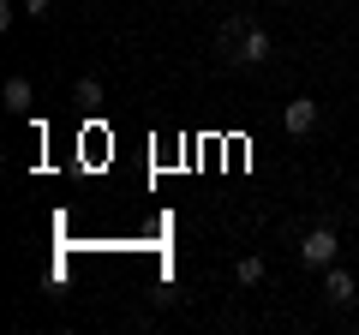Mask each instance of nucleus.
I'll return each instance as SVG.
<instances>
[{
	"instance_id": "nucleus-2",
	"label": "nucleus",
	"mask_w": 359,
	"mask_h": 335,
	"mask_svg": "<svg viewBox=\"0 0 359 335\" xmlns=\"http://www.w3.org/2000/svg\"><path fill=\"white\" fill-rule=\"evenodd\" d=\"M245 30H252V18H245V13H233L228 25L216 30V54H222V60H228V66H240V48H245Z\"/></svg>"
},
{
	"instance_id": "nucleus-5",
	"label": "nucleus",
	"mask_w": 359,
	"mask_h": 335,
	"mask_svg": "<svg viewBox=\"0 0 359 335\" xmlns=\"http://www.w3.org/2000/svg\"><path fill=\"white\" fill-rule=\"evenodd\" d=\"M257 60H269V30L264 25L245 30V48H240V66H257Z\"/></svg>"
},
{
	"instance_id": "nucleus-3",
	"label": "nucleus",
	"mask_w": 359,
	"mask_h": 335,
	"mask_svg": "<svg viewBox=\"0 0 359 335\" xmlns=\"http://www.w3.org/2000/svg\"><path fill=\"white\" fill-rule=\"evenodd\" d=\"M282 126L294 132V138H306V132L318 126V102H311V96H294V102H287V114H282Z\"/></svg>"
},
{
	"instance_id": "nucleus-6",
	"label": "nucleus",
	"mask_w": 359,
	"mask_h": 335,
	"mask_svg": "<svg viewBox=\"0 0 359 335\" xmlns=\"http://www.w3.org/2000/svg\"><path fill=\"white\" fill-rule=\"evenodd\" d=\"M0 102L13 108V114H30V78H6V90H0Z\"/></svg>"
},
{
	"instance_id": "nucleus-8",
	"label": "nucleus",
	"mask_w": 359,
	"mask_h": 335,
	"mask_svg": "<svg viewBox=\"0 0 359 335\" xmlns=\"http://www.w3.org/2000/svg\"><path fill=\"white\" fill-rule=\"evenodd\" d=\"M78 102H84V108H96V102H102V78H78Z\"/></svg>"
},
{
	"instance_id": "nucleus-7",
	"label": "nucleus",
	"mask_w": 359,
	"mask_h": 335,
	"mask_svg": "<svg viewBox=\"0 0 359 335\" xmlns=\"http://www.w3.org/2000/svg\"><path fill=\"white\" fill-rule=\"evenodd\" d=\"M233 275H240V287H257V282H264V258H240Z\"/></svg>"
},
{
	"instance_id": "nucleus-9",
	"label": "nucleus",
	"mask_w": 359,
	"mask_h": 335,
	"mask_svg": "<svg viewBox=\"0 0 359 335\" xmlns=\"http://www.w3.org/2000/svg\"><path fill=\"white\" fill-rule=\"evenodd\" d=\"M25 13H30V18H48V13H54V0H25Z\"/></svg>"
},
{
	"instance_id": "nucleus-1",
	"label": "nucleus",
	"mask_w": 359,
	"mask_h": 335,
	"mask_svg": "<svg viewBox=\"0 0 359 335\" xmlns=\"http://www.w3.org/2000/svg\"><path fill=\"white\" fill-rule=\"evenodd\" d=\"M335 252H341V240H335L330 228H311L306 240H299V264H311V270H330Z\"/></svg>"
},
{
	"instance_id": "nucleus-4",
	"label": "nucleus",
	"mask_w": 359,
	"mask_h": 335,
	"mask_svg": "<svg viewBox=\"0 0 359 335\" xmlns=\"http://www.w3.org/2000/svg\"><path fill=\"white\" fill-rule=\"evenodd\" d=\"M323 299H330V306H353V299H359V282H353L347 270H330V275H323Z\"/></svg>"
}]
</instances>
